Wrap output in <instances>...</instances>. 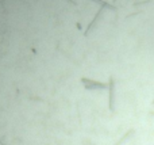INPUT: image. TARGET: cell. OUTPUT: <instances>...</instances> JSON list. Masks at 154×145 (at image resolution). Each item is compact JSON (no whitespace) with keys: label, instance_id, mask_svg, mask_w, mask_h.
I'll list each match as a JSON object with an SVG mask.
<instances>
[{"label":"cell","instance_id":"7a4b0ae2","mask_svg":"<svg viewBox=\"0 0 154 145\" xmlns=\"http://www.w3.org/2000/svg\"><path fill=\"white\" fill-rule=\"evenodd\" d=\"M113 80H110V110L113 111Z\"/></svg>","mask_w":154,"mask_h":145},{"label":"cell","instance_id":"3957f363","mask_svg":"<svg viewBox=\"0 0 154 145\" xmlns=\"http://www.w3.org/2000/svg\"><path fill=\"white\" fill-rule=\"evenodd\" d=\"M153 104H154V102H153Z\"/></svg>","mask_w":154,"mask_h":145},{"label":"cell","instance_id":"6da1fadb","mask_svg":"<svg viewBox=\"0 0 154 145\" xmlns=\"http://www.w3.org/2000/svg\"><path fill=\"white\" fill-rule=\"evenodd\" d=\"M83 82L86 88H105V84H103V83H93V82L89 83V80L86 79H83Z\"/></svg>","mask_w":154,"mask_h":145}]
</instances>
